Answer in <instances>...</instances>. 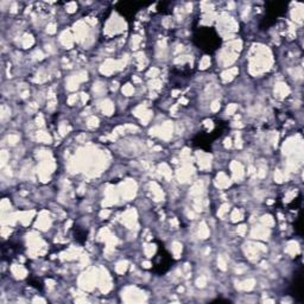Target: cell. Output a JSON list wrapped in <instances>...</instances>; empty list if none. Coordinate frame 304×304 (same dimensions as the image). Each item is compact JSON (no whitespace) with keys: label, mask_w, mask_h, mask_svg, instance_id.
<instances>
[{"label":"cell","mask_w":304,"mask_h":304,"mask_svg":"<svg viewBox=\"0 0 304 304\" xmlns=\"http://www.w3.org/2000/svg\"><path fill=\"white\" fill-rule=\"evenodd\" d=\"M198 41V46L206 51H214L220 45V37L213 29L203 27L198 31V36H196Z\"/></svg>","instance_id":"6da1fadb"},{"label":"cell","mask_w":304,"mask_h":304,"mask_svg":"<svg viewBox=\"0 0 304 304\" xmlns=\"http://www.w3.org/2000/svg\"><path fill=\"white\" fill-rule=\"evenodd\" d=\"M171 259L170 256L165 252L163 248H159V252L157 253L156 258H154V270L158 273L165 272L170 267Z\"/></svg>","instance_id":"7a4b0ae2"},{"label":"cell","mask_w":304,"mask_h":304,"mask_svg":"<svg viewBox=\"0 0 304 304\" xmlns=\"http://www.w3.org/2000/svg\"><path fill=\"white\" fill-rule=\"evenodd\" d=\"M292 287V296L298 302H303V277L302 273H297L295 276V282L291 285Z\"/></svg>","instance_id":"3957f363"}]
</instances>
